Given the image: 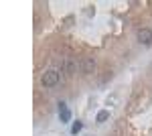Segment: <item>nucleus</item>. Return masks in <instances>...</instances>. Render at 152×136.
<instances>
[{
    "label": "nucleus",
    "mask_w": 152,
    "mask_h": 136,
    "mask_svg": "<svg viewBox=\"0 0 152 136\" xmlns=\"http://www.w3.org/2000/svg\"><path fill=\"white\" fill-rule=\"evenodd\" d=\"M138 39H140V43H144V45H152V31L150 29H140L138 31Z\"/></svg>",
    "instance_id": "obj_2"
},
{
    "label": "nucleus",
    "mask_w": 152,
    "mask_h": 136,
    "mask_svg": "<svg viewBox=\"0 0 152 136\" xmlns=\"http://www.w3.org/2000/svg\"><path fill=\"white\" fill-rule=\"evenodd\" d=\"M81 69H83V73H91V71L95 69V61H94V59H89V57H87V59H83Z\"/></svg>",
    "instance_id": "obj_4"
},
{
    "label": "nucleus",
    "mask_w": 152,
    "mask_h": 136,
    "mask_svg": "<svg viewBox=\"0 0 152 136\" xmlns=\"http://www.w3.org/2000/svg\"><path fill=\"white\" fill-rule=\"evenodd\" d=\"M67 71H69V73H73V71H75V63H73V61H67Z\"/></svg>",
    "instance_id": "obj_7"
},
{
    "label": "nucleus",
    "mask_w": 152,
    "mask_h": 136,
    "mask_svg": "<svg viewBox=\"0 0 152 136\" xmlns=\"http://www.w3.org/2000/svg\"><path fill=\"white\" fill-rule=\"evenodd\" d=\"M81 128H83L81 122H75V124H73V128H71V132H73V134H77V132H81Z\"/></svg>",
    "instance_id": "obj_6"
},
{
    "label": "nucleus",
    "mask_w": 152,
    "mask_h": 136,
    "mask_svg": "<svg viewBox=\"0 0 152 136\" xmlns=\"http://www.w3.org/2000/svg\"><path fill=\"white\" fill-rule=\"evenodd\" d=\"M107 118H110V114L105 112V110H102V112L97 114V118H95V120H97V122H105Z\"/></svg>",
    "instance_id": "obj_5"
},
{
    "label": "nucleus",
    "mask_w": 152,
    "mask_h": 136,
    "mask_svg": "<svg viewBox=\"0 0 152 136\" xmlns=\"http://www.w3.org/2000/svg\"><path fill=\"white\" fill-rule=\"evenodd\" d=\"M59 116H61V122H69L71 120V112L65 104H59Z\"/></svg>",
    "instance_id": "obj_3"
},
{
    "label": "nucleus",
    "mask_w": 152,
    "mask_h": 136,
    "mask_svg": "<svg viewBox=\"0 0 152 136\" xmlns=\"http://www.w3.org/2000/svg\"><path fill=\"white\" fill-rule=\"evenodd\" d=\"M41 83H43L45 87H53V85H57V83H59V71H57V69H49L47 73L43 75Z\"/></svg>",
    "instance_id": "obj_1"
}]
</instances>
